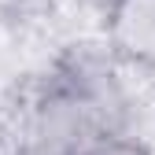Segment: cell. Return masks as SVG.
I'll use <instances>...</instances> for the list:
<instances>
[{
  "instance_id": "1",
  "label": "cell",
  "mask_w": 155,
  "mask_h": 155,
  "mask_svg": "<svg viewBox=\"0 0 155 155\" xmlns=\"http://www.w3.org/2000/svg\"><path fill=\"white\" fill-rule=\"evenodd\" d=\"M107 41L118 59L155 67V0H111Z\"/></svg>"
},
{
  "instance_id": "2",
  "label": "cell",
  "mask_w": 155,
  "mask_h": 155,
  "mask_svg": "<svg viewBox=\"0 0 155 155\" xmlns=\"http://www.w3.org/2000/svg\"><path fill=\"white\" fill-rule=\"evenodd\" d=\"M81 155H151V151L144 144H137V140H100Z\"/></svg>"
}]
</instances>
